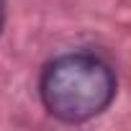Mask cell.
Instances as JSON below:
<instances>
[{
  "mask_svg": "<svg viewBox=\"0 0 131 131\" xmlns=\"http://www.w3.org/2000/svg\"><path fill=\"white\" fill-rule=\"evenodd\" d=\"M3 26H5V0H0V34H3Z\"/></svg>",
  "mask_w": 131,
  "mask_h": 131,
  "instance_id": "2",
  "label": "cell"
},
{
  "mask_svg": "<svg viewBox=\"0 0 131 131\" xmlns=\"http://www.w3.org/2000/svg\"><path fill=\"white\" fill-rule=\"evenodd\" d=\"M39 95L54 118L82 123L100 116L113 103L116 75L105 59L90 51L62 54L41 72Z\"/></svg>",
  "mask_w": 131,
  "mask_h": 131,
  "instance_id": "1",
  "label": "cell"
}]
</instances>
